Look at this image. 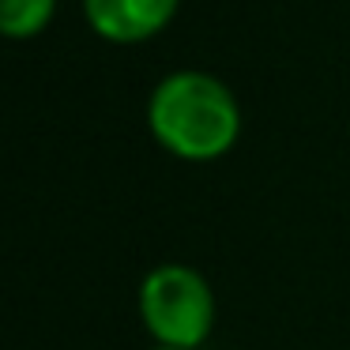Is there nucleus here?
<instances>
[{
	"label": "nucleus",
	"instance_id": "f257e3e1",
	"mask_svg": "<svg viewBox=\"0 0 350 350\" xmlns=\"http://www.w3.org/2000/svg\"><path fill=\"white\" fill-rule=\"evenodd\" d=\"M147 129L174 159L215 162L241 139V106L219 76L177 68L154 83L147 98Z\"/></svg>",
	"mask_w": 350,
	"mask_h": 350
},
{
	"label": "nucleus",
	"instance_id": "39448f33",
	"mask_svg": "<svg viewBox=\"0 0 350 350\" xmlns=\"http://www.w3.org/2000/svg\"><path fill=\"white\" fill-rule=\"evenodd\" d=\"M154 350H170V347H154Z\"/></svg>",
	"mask_w": 350,
	"mask_h": 350
},
{
	"label": "nucleus",
	"instance_id": "f03ea898",
	"mask_svg": "<svg viewBox=\"0 0 350 350\" xmlns=\"http://www.w3.org/2000/svg\"><path fill=\"white\" fill-rule=\"evenodd\" d=\"M136 305L151 339L170 350H200L215 327V290L189 264H162L147 271Z\"/></svg>",
	"mask_w": 350,
	"mask_h": 350
},
{
	"label": "nucleus",
	"instance_id": "20e7f679",
	"mask_svg": "<svg viewBox=\"0 0 350 350\" xmlns=\"http://www.w3.org/2000/svg\"><path fill=\"white\" fill-rule=\"evenodd\" d=\"M57 16V0H0V31L8 38H34Z\"/></svg>",
	"mask_w": 350,
	"mask_h": 350
},
{
	"label": "nucleus",
	"instance_id": "7ed1b4c3",
	"mask_svg": "<svg viewBox=\"0 0 350 350\" xmlns=\"http://www.w3.org/2000/svg\"><path fill=\"white\" fill-rule=\"evenodd\" d=\"M181 0H83L91 31L117 46H136L174 23Z\"/></svg>",
	"mask_w": 350,
	"mask_h": 350
}]
</instances>
